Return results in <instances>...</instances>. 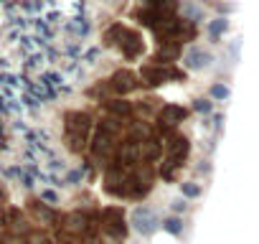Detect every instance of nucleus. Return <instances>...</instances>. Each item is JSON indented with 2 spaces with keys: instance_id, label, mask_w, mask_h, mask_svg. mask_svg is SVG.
Segmentation results:
<instances>
[{
  "instance_id": "1",
  "label": "nucleus",
  "mask_w": 259,
  "mask_h": 244,
  "mask_svg": "<svg viewBox=\"0 0 259 244\" xmlns=\"http://www.w3.org/2000/svg\"><path fill=\"white\" fill-rule=\"evenodd\" d=\"M183 66L188 69V71H206V69H211L213 66V54L211 51H206V49H201V46H191L186 54H183Z\"/></svg>"
},
{
  "instance_id": "2",
  "label": "nucleus",
  "mask_w": 259,
  "mask_h": 244,
  "mask_svg": "<svg viewBox=\"0 0 259 244\" xmlns=\"http://www.w3.org/2000/svg\"><path fill=\"white\" fill-rule=\"evenodd\" d=\"M133 226H135L138 234L150 236V234H155V229L160 226V221H158V216H155V211L150 206H138L133 211Z\"/></svg>"
},
{
  "instance_id": "3",
  "label": "nucleus",
  "mask_w": 259,
  "mask_h": 244,
  "mask_svg": "<svg viewBox=\"0 0 259 244\" xmlns=\"http://www.w3.org/2000/svg\"><path fill=\"white\" fill-rule=\"evenodd\" d=\"M26 87V79L13 71H0V94L8 99H21V89Z\"/></svg>"
},
{
  "instance_id": "4",
  "label": "nucleus",
  "mask_w": 259,
  "mask_h": 244,
  "mask_svg": "<svg viewBox=\"0 0 259 244\" xmlns=\"http://www.w3.org/2000/svg\"><path fill=\"white\" fill-rule=\"evenodd\" d=\"M64 31H66V33H71L74 38H87V36L92 33V23H89V18H87V16L76 13L74 18H69V21L64 23Z\"/></svg>"
},
{
  "instance_id": "5",
  "label": "nucleus",
  "mask_w": 259,
  "mask_h": 244,
  "mask_svg": "<svg viewBox=\"0 0 259 244\" xmlns=\"http://www.w3.org/2000/svg\"><path fill=\"white\" fill-rule=\"evenodd\" d=\"M26 89H28V94H31V97H36L38 102H49V99H54V97H56V92H54L44 79H36V82L26 79Z\"/></svg>"
},
{
  "instance_id": "6",
  "label": "nucleus",
  "mask_w": 259,
  "mask_h": 244,
  "mask_svg": "<svg viewBox=\"0 0 259 244\" xmlns=\"http://www.w3.org/2000/svg\"><path fill=\"white\" fill-rule=\"evenodd\" d=\"M8 176H16V178L23 183V188H33V181H36V178H33V176H31L26 168L16 166V168H11V171H8Z\"/></svg>"
},
{
  "instance_id": "7",
  "label": "nucleus",
  "mask_w": 259,
  "mask_h": 244,
  "mask_svg": "<svg viewBox=\"0 0 259 244\" xmlns=\"http://www.w3.org/2000/svg\"><path fill=\"white\" fill-rule=\"evenodd\" d=\"M99 56H102V49H99V46H92V49H87V51L81 54L79 61H84L87 66H94V64H99Z\"/></svg>"
},
{
  "instance_id": "8",
  "label": "nucleus",
  "mask_w": 259,
  "mask_h": 244,
  "mask_svg": "<svg viewBox=\"0 0 259 244\" xmlns=\"http://www.w3.org/2000/svg\"><path fill=\"white\" fill-rule=\"evenodd\" d=\"M226 28H229V21H226V18H213V21L208 23V33H211L213 38H219Z\"/></svg>"
},
{
  "instance_id": "9",
  "label": "nucleus",
  "mask_w": 259,
  "mask_h": 244,
  "mask_svg": "<svg viewBox=\"0 0 259 244\" xmlns=\"http://www.w3.org/2000/svg\"><path fill=\"white\" fill-rule=\"evenodd\" d=\"M44 18H46V23H49V26H64V23H66L64 11H49Z\"/></svg>"
},
{
  "instance_id": "10",
  "label": "nucleus",
  "mask_w": 259,
  "mask_h": 244,
  "mask_svg": "<svg viewBox=\"0 0 259 244\" xmlns=\"http://www.w3.org/2000/svg\"><path fill=\"white\" fill-rule=\"evenodd\" d=\"M229 94H231V89H229L226 84H213V87H211V97H213L216 102H224V99H229Z\"/></svg>"
},
{
  "instance_id": "11",
  "label": "nucleus",
  "mask_w": 259,
  "mask_h": 244,
  "mask_svg": "<svg viewBox=\"0 0 259 244\" xmlns=\"http://www.w3.org/2000/svg\"><path fill=\"white\" fill-rule=\"evenodd\" d=\"M163 229H165V231H170V234H181V231H183V224H181V219L170 216V219H165V221H163Z\"/></svg>"
},
{
  "instance_id": "12",
  "label": "nucleus",
  "mask_w": 259,
  "mask_h": 244,
  "mask_svg": "<svg viewBox=\"0 0 259 244\" xmlns=\"http://www.w3.org/2000/svg\"><path fill=\"white\" fill-rule=\"evenodd\" d=\"M181 191H183V196H188V198H196V196H201V188H198L193 181H186V183H181Z\"/></svg>"
},
{
  "instance_id": "13",
  "label": "nucleus",
  "mask_w": 259,
  "mask_h": 244,
  "mask_svg": "<svg viewBox=\"0 0 259 244\" xmlns=\"http://www.w3.org/2000/svg\"><path fill=\"white\" fill-rule=\"evenodd\" d=\"M193 107H196V112H201V114H208V112L213 109V104H211L208 99H196Z\"/></svg>"
},
{
  "instance_id": "14",
  "label": "nucleus",
  "mask_w": 259,
  "mask_h": 244,
  "mask_svg": "<svg viewBox=\"0 0 259 244\" xmlns=\"http://www.w3.org/2000/svg\"><path fill=\"white\" fill-rule=\"evenodd\" d=\"M41 198L49 201V204H59V193L51 191V188H41Z\"/></svg>"
},
{
  "instance_id": "15",
  "label": "nucleus",
  "mask_w": 259,
  "mask_h": 244,
  "mask_svg": "<svg viewBox=\"0 0 259 244\" xmlns=\"http://www.w3.org/2000/svg\"><path fill=\"white\" fill-rule=\"evenodd\" d=\"M183 13H186L188 18H198V8H196L193 3H186V6H183Z\"/></svg>"
},
{
  "instance_id": "16",
  "label": "nucleus",
  "mask_w": 259,
  "mask_h": 244,
  "mask_svg": "<svg viewBox=\"0 0 259 244\" xmlns=\"http://www.w3.org/2000/svg\"><path fill=\"white\" fill-rule=\"evenodd\" d=\"M170 206H173V211H186V209H188V204H186L183 198H176Z\"/></svg>"
},
{
  "instance_id": "17",
  "label": "nucleus",
  "mask_w": 259,
  "mask_h": 244,
  "mask_svg": "<svg viewBox=\"0 0 259 244\" xmlns=\"http://www.w3.org/2000/svg\"><path fill=\"white\" fill-rule=\"evenodd\" d=\"M76 181H81V171H71L69 173V183H76Z\"/></svg>"
}]
</instances>
